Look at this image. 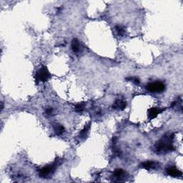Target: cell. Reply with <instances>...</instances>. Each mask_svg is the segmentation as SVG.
Returning <instances> with one entry per match:
<instances>
[{
    "instance_id": "2e32d148",
    "label": "cell",
    "mask_w": 183,
    "mask_h": 183,
    "mask_svg": "<svg viewBox=\"0 0 183 183\" xmlns=\"http://www.w3.org/2000/svg\"><path fill=\"white\" fill-rule=\"evenodd\" d=\"M45 114H46L47 116H52L53 114V109L52 108H47L45 110Z\"/></svg>"
},
{
    "instance_id": "6da1fadb",
    "label": "cell",
    "mask_w": 183,
    "mask_h": 183,
    "mask_svg": "<svg viewBox=\"0 0 183 183\" xmlns=\"http://www.w3.org/2000/svg\"><path fill=\"white\" fill-rule=\"evenodd\" d=\"M174 137L175 136L173 133L165 135L162 137V138L155 144V152L157 153H167L175 150V148L173 145Z\"/></svg>"
},
{
    "instance_id": "277c9868",
    "label": "cell",
    "mask_w": 183,
    "mask_h": 183,
    "mask_svg": "<svg viewBox=\"0 0 183 183\" xmlns=\"http://www.w3.org/2000/svg\"><path fill=\"white\" fill-rule=\"evenodd\" d=\"M146 89L150 92L159 93L165 89V85L162 82H153L147 85Z\"/></svg>"
},
{
    "instance_id": "9a60e30c",
    "label": "cell",
    "mask_w": 183,
    "mask_h": 183,
    "mask_svg": "<svg viewBox=\"0 0 183 183\" xmlns=\"http://www.w3.org/2000/svg\"><path fill=\"white\" fill-rule=\"evenodd\" d=\"M127 80H130V81H132V82H134L135 84L136 85H139V83H140V81H139V78L137 77H129L127 79Z\"/></svg>"
},
{
    "instance_id": "8992f818",
    "label": "cell",
    "mask_w": 183,
    "mask_h": 183,
    "mask_svg": "<svg viewBox=\"0 0 183 183\" xmlns=\"http://www.w3.org/2000/svg\"><path fill=\"white\" fill-rule=\"evenodd\" d=\"M166 173L168 175L173 177H180V176H182V172L176 168H175V167H169V168H168L166 169Z\"/></svg>"
},
{
    "instance_id": "ba28073f",
    "label": "cell",
    "mask_w": 183,
    "mask_h": 183,
    "mask_svg": "<svg viewBox=\"0 0 183 183\" xmlns=\"http://www.w3.org/2000/svg\"><path fill=\"white\" fill-rule=\"evenodd\" d=\"M127 107V102L123 99H117L112 105L113 109L117 110H123Z\"/></svg>"
},
{
    "instance_id": "5bb4252c",
    "label": "cell",
    "mask_w": 183,
    "mask_h": 183,
    "mask_svg": "<svg viewBox=\"0 0 183 183\" xmlns=\"http://www.w3.org/2000/svg\"><path fill=\"white\" fill-rule=\"evenodd\" d=\"M85 107V103H84V102L79 103L75 106V111L78 112H81L84 111Z\"/></svg>"
},
{
    "instance_id": "30bf717a",
    "label": "cell",
    "mask_w": 183,
    "mask_h": 183,
    "mask_svg": "<svg viewBox=\"0 0 183 183\" xmlns=\"http://www.w3.org/2000/svg\"><path fill=\"white\" fill-rule=\"evenodd\" d=\"M90 125H91V123L87 124V125L85 126V127L82 129V131H80V135H79V139H85V138H87L88 133H89V130L90 129Z\"/></svg>"
},
{
    "instance_id": "4fadbf2b",
    "label": "cell",
    "mask_w": 183,
    "mask_h": 183,
    "mask_svg": "<svg viewBox=\"0 0 183 183\" xmlns=\"http://www.w3.org/2000/svg\"><path fill=\"white\" fill-rule=\"evenodd\" d=\"M114 177H115L116 178H119V177H122L123 176L125 175V171L123 170V169H115V170L114 171Z\"/></svg>"
},
{
    "instance_id": "5b68a950",
    "label": "cell",
    "mask_w": 183,
    "mask_h": 183,
    "mask_svg": "<svg viewBox=\"0 0 183 183\" xmlns=\"http://www.w3.org/2000/svg\"><path fill=\"white\" fill-rule=\"evenodd\" d=\"M166 109L165 108H158V107H152L150 109H149L148 110V117L150 119H153L155 117H157V116L160 113H162V112H164Z\"/></svg>"
},
{
    "instance_id": "7a4b0ae2",
    "label": "cell",
    "mask_w": 183,
    "mask_h": 183,
    "mask_svg": "<svg viewBox=\"0 0 183 183\" xmlns=\"http://www.w3.org/2000/svg\"><path fill=\"white\" fill-rule=\"evenodd\" d=\"M60 164V161L59 160H56L52 164H49L40 169L39 170V175L42 178H47L55 173L56 168Z\"/></svg>"
},
{
    "instance_id": "8fae6325",
    "label": "cell",
    "mask_w": 183,
    "mask_h": 183,
    "mask_svg": "<svg viewBox=\"0 0 183 183\" xmlns=\"http://www.w3.org/2000/svg\"><path fill=\"white\" fill-rule=\"evenodd\" d=\"M54 131L56 135H61L64 132L65 130L63 125L60 124H56L55 125H54Z\"/></svg>"
},
{
    "instance_id": "3957f363",
    "label": "cell",
    "mask_w": 183,
    "mask_h": 183,
    "mask_svg": "<svg viewBox=\"0 0 183 183\" xmlns=\"http://www.w3.org/2000/svg\"><path fill=\"white\" fill-rule=\"evenodd\" d=\"M52 77L51 74L49 73L47 67H42L35 74V79L37 81L42 82H46Z\"/></svg>"
},
{
    "instance_id": "9c48e42d",
    "label": "cell",
    "mask_w": 183,
    "mask_h": 183,
    "mask_svg": "<svg viewBox=\"0 0 183 183\" xmlns=\"http://www.w3.org/2000/svg\"><path fill=\"white\" fill-rule=\"evenodd\" d=\"M139 166L140 168L145 169L147 170H150V169L155 168L156 166H157V163L154 161H146L142 162Z\"/></svg>"
},
{
    "instance_id": "7c38bea8",
    "label": "cell",
    "mask_w": 183,
    "mask_h": 183,
    "mask_svg": "<svg viewBox=\"0 0 183 183\" xmlns=\"http://www.w3.org/2000/svg\"><path fill=\"white\" fill-rule=\"evenodd\" d=\"M115 29H116L117 34L119 36H123L125 35V28L122 25H117L115 27Z\"/></svg>"
},
{
    "instance_id": "52a82bcc",
    "label": "cell",
    "mask_w": 183,
    "mask_h": 183,
    "mask_svg": "<svg viewBox=\"0 0 183 183\" xmlns=\"http://www.w3.org/2000/svg\"><path fill=\"white\" fill-rule=\"evenodd\" d=\"M71 47L74 53L79 54L81 52V51H82V46H81L80 42L77 39H76V38L75 39L72 40Z\"/></svg>"
},
{
    "instance_id": "e0dca14e",
    "label": "cell",
    "mask_w": 183,
    "mask_h": 183,
    "mask_svg": "<svg viewBox=\"0 0 183 183\" xmlns=\"http://www.w3.org/2000/svg\"><path fill=\"white\" fill-rule=\"evenodd\" d=\"M1 105H2V110H3V109H4V104H3V102H2Z\"/></svg>"
}]
</instances>
